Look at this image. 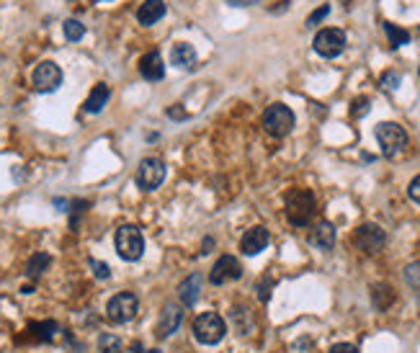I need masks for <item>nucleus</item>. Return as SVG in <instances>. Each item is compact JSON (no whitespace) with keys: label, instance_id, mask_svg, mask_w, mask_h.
<instances>
[{"label":"nucleus","instance_id":"nucleus-1","mask_svg":"<svg viewBox=\"0 0 420 353\" xmlns=\"http://www.w3.org/2000/svg\"><path fill=\"white\" fill-rule=\"evenodd\" d=\"M317 212V204L312 191L307 188H294L286 193V219L294 227H307L312 222V217Z\"/></svg>","mask_w":420,"mask_h":353},{"label":"nucleus","instance_id":"nucleus-2","mask_svg":"<svg viewBox=\"0 0 420 353\" xmlns=\"http://www.w3.org/2000/svg\"><path fill=\"white\" fill-rule=\"evenodd\" d=\"M114 245H116V253L119 258H124V260H139L142 253H145V235H142V230L135 225H124L116 230L114 235Z\"/></svg>","mask_w":420,"mask_h":353},{"label":"nucleus","instance_id":"nucleus-3","mask_svg":"<svg viewBox=\"0 0 420 353\" xmlns=\"http://www.w3.org/2000/svg\"><path fill=\"white\" fill-rule=\"evenodd\" d=\"M227 335V322L220 317V312H204L194 320V338L201 345H217Z\"/></svg>","mask_w":420,"mask_h":353},{"label":"nucleus","instance_id":"nucleus-4","mask_svg":"<svg viewBox=\"0 0 420 353\" xmlns=\"http://www.w3.org/2000/svg\"><path fill=\"white\" fill-rule=\"evenodd\" d=\"M374 134H377L379 147H382V152H384L387 158H397V155H402L405 147H408V134H405V129L399 127V124H395V121H382V124H377Z\"/></svg>","mask_w":420,"mask_h":353},{"label":"nucleus","instance_id":"nucleus-5","mask_svg":"<svg viewBox=\"0 0 420 353\" xmlns=\"http://www.w3.org/2000/svg\"><path fill=\"white\" fill-rule=\"evenodd\" d=\"M263 129L271 137H286L294 129V111L286 104H271L263 111Z\"/></svg>","mask_w":420,"mask_h":353},{"label":"nucleus","instance_id":"nucleus-6","mask_svg":"<svg viewBox=\"0 0 420 353\" xmlns=\"http://www.w3.org/2000/svg\"><path fill=\"white\" fill-rule=\"evenodd\" d=\"M137 312H139V300H137V294H132V291H119L106 304V315L116 325H124V322L135 320Z\"/></svg>","mask_w":420,"mask_h":353},{"label":"nucleus","instance_id":"nucleus-7","mask_svg":"<svg viewBox=\"0 0 420 353\" xmlns=\"http://www.w3.org/2000/svg\"><path fill=\"white\" fill-rule=\"evenodd\" d=\"M32 86L39 93H54L57 88L62 86V70H60V64L52 62V60H44V62L36 64L32 73Z\"/></svg>","mask_w":420,"mask_h":353},{"label":"nucleus","instance_id":"nucleus-8","mask_svg":"<svg viewBox=\"0 0 420 353\" xmlns=\"http://www.w3.org/2000/svg\"><path fill=\"white\" fill-rule=\"evenodd\" d=\"M165 162L158 158H145L137 168V186L145 188V191H155L158 186H163L165 181Z\"/></svg>","mask_w":420,"mask_h":353},{"label":"nucleus","instance_id":"nucleus-9","mask_svg":"<svg viewBox=\"0 0 420 353\" xmlns=\"http://www.w3.org/2000/svg\"><path fill=\"white\" fill-rule=\"evenodd\" d=\"M315 52L320 57H327V60H333L338 54L346 49V34L340 32V29H323V32L315 34Z\"/></svg>","mask_w":420,"mask_h":353},{"label":"nucleus","instance_id":"nucleus-10","mask_svg":"<svg viewBox=\"0 0 420 353\" xmlns=\"http://www.w3.org/2000/svg\"><path fill=\"white\" fill-rule=\"evenodd\" d=\"M242 276V266L235 256H220V260L211 266L209 281L214 287H222L227 281H237Z\"/></svg>","mask_w":420,"mask_h":353},{"label":"nucleus","instance_id":"nucleus-11","mask_svg":"<svg viewBox=\"0 0 420 353\" xmlns=\"http://www.w3.org/2000/svg\"><path fill=\"white\" fill-rule=\"evenodd\" d=\"M180 322H183V310H180L176 302H168L163 307V312H160L158 325H155V335H158L160 341H168L170 335L180 328Z\"/></svg>","mask_w":420,"mask_h":353},{"label":"nucleus","instance_id":"nucleus-12","mask_svg":"<svg viewBox=\"0 0 420 353\" xmlns=\"http://www.w3.org/2000/svg\"><path fill=\"white\" fill-rule=\"evenodd\" d=\"M353 240H356L358 250H364V253H379L384 247V243H387V235H384V230L379 225H361L356 230Z\"/></svg>","mask_w":420,"mask_h":353},{"label":"nucleus","instance_id":"nucleus-13","mask_svg":"<svg viewBox=\"0 0 420 353\" xmlns=\"http://www.w3.org/2000/svg\"><path fill=\"white\" fill-rule=\"evenodd\" d=\"M268 243H271V235H268L266 227H250L240 240L242 256H258L261 250L268 247Z\"/></svg>","mask_w":420,"mask_h":353},{"label":"nucleus","instance_id":"nucleus-14","mask_svg":"<svg viewBox=\"0 0 420 353\" xmlns=\"http://www.w3.org/2000/svg\"><path fill=\"white\" fill-rule=\"evenodd\" d=\"M139 75L150 80V83H158V80L165 77V64H163L160 52H148L139 60Z\"/></svg>","mask_w":420,"mask_h":353},{"label":"nucleus","instance_id":"nucleus-15","mask_svg":"<svg viewBox=\"0 0 420 353\" xmlns=\"http://www.w3.org/2000/svg\"><path fill=\"white\" fill-rule=\"evenodd\" d=\"M170 62L176 64L178 70H196V62H199V57H196V49H194V44L189 42H178L173 47V52H170Z\"/></svg>","mask_w":420,"mask_h":353},{"label":"nucleus","instance_id":"nucleus-16","mask_svg":"<svg viewBox=\"0 0 420 353\" xmlns=\"http://www.w3.org/2000/svg\"><path fill=\"white\" fill-rule=\"evenodd\" d=\"M165 16V0H145L137 11V21L142 26H152Z\"/></svg>","mask_w":420,"mask_h":353},{"label":"nucleus","instance_id":"nucleus-17","mask_svg":"<svg viewBox=\"0 0 420 353\" xmlns=\"http://www.w3.org/2000/svg\"><path fill=\"white\" fill-rule=\"evenodd\" d=\"M310 243L320 250H330V247L336 245V227L330 225V222H317L312 227V232H310Z\"/></svg>","mask_w":420,"mask_h":353},{"label":"nucleus","instance_id":"nucleus-18","mask_svg":"<svg viewBox=\"0 0 420 353\" xmlns=\"http://www.w3.org/2000/svg\"><path fill=\"white\" fill-rule=\"evenodd\" d=\"M178 297L183 302V307H194L201 297V276L199 273H191L189 278H183L178 287Z\"/></svg>","mask_w":420,"mask_h":353},{"label":"nucleus","instance_id":"nucleus-19","mask_svg":"<svg viewBox=\"0 0 420 353\" xmlns=\"http://www.w3.org/2000/svg\"><path fill=\"white\" fill-rule=\"evenodd\" d=\"M108 98H111V90H108V86L106 83H98V86L91 90V96H88V101H85V111L88 114H101L104 111V106L108 104Z\"/></svg>","mask_w":420,"mask_h":353},{"label":"nucleus","instance_id":"nucleus-20","mask_svg":"<svg viewBox=\"0 0 420 353\" xmlns=\"http://www.w3.org/2000/svg\"><path fill=\"white\" fill-rule=\"evenodd\" d=\"M57 330H60V325H57L54 320L34 322L32 328H29V332H32V338H34L36 343H49V341H54Z\"/></svg>","mask_w":420,"mask_h":353},{"label":"nucleus","instance_id":"nucleus-21","mask_svg":"<svg viewBox=\"0 0 420 353\" xmlns=\"http://www.w3.org/2000/svg\"><path fill=\"white\" fill-rule=\"evenodd\" d=\"M49 263H52V258L47 256V253H34L32 258H29V263H26V276L29 278H39L49 268Z\"/></svg>","mask_w":420,"mask_h":353},{"label":"nucleus","instance_id":"nucleus-22","mask_svg":"<svg viewBox=\"0 0 420 353\" xmlns=\"http://www.w3.org/2000/svg\"><path fill=\"white\" fill-rule=\"evenodd\" d=\"M371 300H374V307H377V310H387L389 304L395 302V291H392V287H387V284H377L374 291H371Z\"/></svg>","mask_w":420,"mask_h":353},{"label":"nucleus","instance_id":"nucleus-23","mask_svg":"<svg viewBox=\"0 0 420 353\" xmlns=\"http://www.w3.org/2000/svg\"><path fill=\"white\" fill-rule=\"evenodd\" d=\"M384 34H387L389 47H392V49H397V47L410 42V32L399 29V26H395V23H384Z\"/></svg>","mask_w":420,"mask_h":353},{"label":"nucleus","instance_id":"nucleus-24","mask_svg":"<svg viewBox=\"0 0 420 353\" xmlns=\"http://www.w3.org/2000/svg\"><path fill=\"white\" fill-rule=\"evenodd\" d=\"M62 29H65V39H67V42H80L85 36V26L78 21V19H67Z\"/></svg>","mask_w":420,"mask_h":353},{"label":"nucleus","instance_id":"nucleus-25","mask_svg":"<svg viewBox=\"0 0 420 353\" xmlns=\"http://www.w3.org/2000/svg\"><path fill=\"white\" fill-rule=\"evenodd\" d=\"M98 348H101V353H119L121 351V341L116 335H101Z\"/></svg>","mask_w":420,"mask_h":353},{"label":"nucleus","instance_id":"nucleus-26","mask_svg":"<svg viewBox=\"0 0 420 353\" xmlns=\"http://www.w3.org/2000/svg\"><path fill=\"white\" fill-rule=\"evenodd\" d=\"M397 86H399L397 73H384V75H382V88H384V90H397Z\"/></svg>","mask_w":420,"mask_h":353},{"label":"nucleus","instance_id":"nucleus-27","mask_svg":"<svg viewBox=\"0 0 420 353\" xmlns=\"http://www.w3.org/2000/svg\"><path fill=\"white\" fill-rule=\"evenodd\" d=\"M327 13H330V5H320V8H317V11L312 13L310 19H307V26H317V23L325 19Z\"/></svg>","mask_w":420,"mask_h":353},{"label":"nucleus","instance_id":"nucleus-28","mask_svg":"<svg viewBox=\"0 0 420 353\" xmlns=\"http://www.w3.org/2000/svg\"><path fill=\"white\" fill-rule=\"evenodd\" d=\"M408 196L412 199L415 204H420V175H415L412 181H410V186H408Z\"/></svg>","mask_w":420,"mask_h":353},{"label":"nucleus","instance_id":"nucleus-29","mask_svg":"<svg viewBox=\"0 0 420 353\" xmlns=\"http://www.w3.org/2000/svg\"><path fill=\"white\" fill-rule=\"evenodd\" d=\"M405 278H408V284H412V287H418V284H420V263H415V266H410L408 271H405Z\"/></svg>","mask_w":420,"mask_h":353},{"label":"nucleus","instance_id":"nucleus-30","mask_svg":"<svg viewBox=\"0 0 420 353\" xmlns=\"http://www.w3.org/2000/svg\"><path fill=\"white\" fill-rule=\"evenodd\" d=\"M268 297H271V281L263 278V281H258V300L268 302Z\"/></svg>","mask_w":420,"mask_h":353},{"label":"nucleus","instance_id":"nucleus-31","mask_svg":"<svg viewBox=\"0 0 420 353\" xmlns=\"http://www.w3.org/2000/svg\"><path fill=\"white\" fill-rule=\"evenodd\" d=\"M91 268H93V273L98 278H108V276H111L108 266H106V263H101V260H91Z\"/></svg>","mask_w":420,"mask_h":353},{"label":"nucleus","instance_id":"nucleus-32","mask_svg":"<svg viewBox=\"0 0 420 353\" xmlns=\"http://www.w3.org/2000/svg\"><path fill=\"white\" fill-rule=\"evenodd\" d=\"M330 353H358V348L356 345H351V343H338V345L330 348Z\"/></svg>","mask_w":420,"mask_h":353},{"label":"nucleus","instance_id":"nucleus-33","mask_svg":"<svg viewBox=\"0 0 420 353\" xmlns=\"http://www.w3.org/2000/svg\"><path fill=\"white\" fill-rule=\"evenodd\" d=\"M369 111V98H358L356 101V108H353V117H361Z\"/></svg>","mask_w":420,"mask_h":353},{"label":"nucleus","instance_id":"nucleus-34","mask_svg":"<svg viewBox=\"0 0 420 353\" xmlns=\"http://www.w3.org/2000/svg\"><path fill=\"white\" fill-rule=\"evenodd\" d=\"M211 245H214V243H211V237H207V240H204V250H201V253H204V256H207V253H211Z\"/></svg>","mask_w":420,"mask_h":353},{"label":"nucleus","instance_id":"nucleus-35","mask_svg":"<svg viewBox=\"0 0 420 353\" xmlns=\"http://www.w3.org/2000/svg\"><path fill=\"white\" fill-rule=\"evenodd\" d=\"M227 3H230V5H250L253 0H227Z\"/></svg>","mask_w":420,"mask_h":353},{"label":"nucleus","instance_id":"nucleus-36","mask_svg":"<svg viewBox=\"0 0 420 353\" xmlns=\"http://www.w3.org/2000/svg\"><path fill=\"white\" fill-rule=\"evenodd\" d=\"M145 353H160V351H145Z\"/></svg>","mask_w":420,"mask_h":353},{"label":"nucleus","instance_id":"nucleus-37","mask_svg":"<svg viewBox=\"0 0 420 353\" xmlns=\"http://www.w3.org/2000/svg\"><path fill=\"white\" fill-rule=\"evenodd\" d=\"M119 353H124V351H119Z\"/></svg>","mask_w":420,"mask_h":353}]
</instances>
